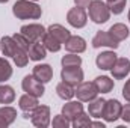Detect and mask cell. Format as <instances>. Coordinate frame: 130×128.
Returning a JSON list of instances; mask_svg holds the SVG:
<instances>
[{"label": "cell", "instance_id": "1", "mask_svg": "<svg viewBox=\"0 0 130 128\" xmlns=\"http://www.w3.org/2000/svg\"><path fill=\"white\" fill-rule=\"evenodd\" d=\"M12 14L18 20H38L42 15V9L32 0H17L12 6Z\"/></svg>", "mask_w": 130, "mask_h": 128}, {"label": "cell", "instance_id": "2", "mask_svg": "<svg viewBox=\"0 0 130 128\" xmlns=\"http://www.w3.org/2000/svg\"><path fill=\"white\" fill-rule=\"evenodd\" d=\"M88 12H89V18L95 24H104L110 18V11L107 5L101 0H92L88 6Z\"/></svg>", "mask_w": 130, "mask_h": 128}, {"label": "cell", "instance_id": "3", "mask_svg": "<svg viewBox=\"0 0 130 128\" xmlns=\"http://www.w3.org/2000/svg\"><path fill=\"white\" fill-rule=\"evenodd\" d=\"M50 107L48 105H36L30 113V121L35 127L38 128H47L52 124V119H50Z\"/></svg>", "mask_w": 130, "mask_h": 128}, {"label": "cell", "instance_id": "4", "mask_svg": "<svg viewBox=\"0 0 130 128\" xmlns=\"http://www.w3.org/2000/svg\"><path fill=\"white\" fill-rule=\"evenodd\" d=\"M74 95L77 96V99L82 101V102H89L94 98H97L98 91L95 88V84H94V81H82V83H79L76 86Z\"/></svg>", "mask_w": 130, "mask_h": 128}, {"label": "cell", "instance_id": "5", "mask_svg": "<svg viewBox=\"0 0 130 128\" xmlns=\"http://www.w3.org/2000/svg\"><path fill=\"white\" fill-rule=\"evenodd\" d=\"M67 21L74 29H83L86 26V23H88V15H86L83 8L76 6V8H71L67 12Z\"/></svg>", "mask_w": 130, "mask_h": 128}, {"label": "cell", "instance_id": "6", "mask_svg": "<svg viewBox=\"0 0 130 128\" xmlns=\"http://www.w3.org/2000/svg\"><path fill=\"white\" fill-rule=\"evenodd\" d=\"M121 110H123V104L118 99H106L104 102V110H103V119L106 122H115L120 119L121 116Z\"/></svg>", "mask_w": 130, "mask_h": 128}, {"label": "cell", "instance_id": "7", "mask_svg": "<svg viewBox=\"0 0 130 128\" xmlns=\"http://www.w3.org/2000/svg\"><path fill=\"white\" fill-rule=\"evenodd\" d=\"M21 88H23V91H24L26 94L33 95V96H36V98H41V96L44 95V92H45L44 83H41L39 80H36L32 74H30V75H26V77L23 78Z\"/></svg>", "mask_w": 130, "mask_h": 128}, {"label": "cell", "instance_id": "8", "mask_svg": "<svg viewBox=\"0 0 130 128\" xmlns=\"http://www.w3.org/2000/svg\"><path fill=\"white\" fill-rule=\"evenodd\" d=\"M83 77H85V74H83V69H82L80 66L62 68V71H61V78H62V81L71 84V86H74V88H76L79 83L83 81Z\"/></svg>", "mask_w": 130, "mask_h": 128}, {"label": "cell", "instance_id": "9", "mask_svg": "<svg viewBox=\"0 0 130 128\" xmlns=\"http://www.w3.org/2000/svg\"><path fill=\"white\" fill-rule=\"evenodd\" d=\"M92 47L94 48H101V47H106V48H112V50H117L118 47H120V42L117 41V39H113L112 36H110V33L109 32H103V30H100V32L95 33V36L92 38Z\"/></svg>", "mask_w": 130, "mask_h": 128}, {"label": "cell", "instance_id": "10", "mask_svg": "<svg viewBox=\"0 0 130 128\" xmlns=\"http://www.w3.org/2000/svg\"><path fill=\"white\" fill-rule=\"evenodd\" d=\"M47 32V29L42 26V24H38V23H32V24H24V26H21V29H20V33H23L29 41H39V39H42V36H44V33Z\"/></svg>", "mask_w": 130, "mask_h": 128}, {"label": "cell", "instance_id": "11", "mask_svg": "<svg viewBox=\"0 0 130 128\" xmlns=\"http://www.w3.org/2000/svg\"><path fill=\"white\" fill-rule=\"evenodd\" d=\"M112 77L115 80H123L130 74V60L127 57H118L115 60L113 66L110 68Z\"/></svg>", "mask_w": 130, "mask_h": 128}, {"label": "cell", "instance_id": "12", "mask_svg": "<svg viewBox=\"0 0 130 128\" xmlns=\"http://www.w3.org/2000/svg\"><path fill=\"white\" fill-rule=\"evenodd\" d=\"M117 53L113 50H107V51H101L95 57V65L97 68L103 69V71H110V68L113 66L115 60H117Z\"/></svg>", "mask_w": 130, "mask_h": 128}, {"label": "cell", "instance_id": "13", "mask_svg": "<svg viewBox=\"0 0 130 128\" xmlns=\"http://www.w3.org/2000/svg\"><path fill=\"white\" fill-rule=\"evenodd\" d=\"M32 75L39 80L41 83H48L52 78H53V68L50 66L48 63H39V65H35L32 69Z\"/></svg>", "mask_w": 130, "mask_h": 128}, {"label": "cell", "instance_id": "14", "mask_svg": "<svg viewBox=\"0 0 130 128\" xmlns=\"http://www.w3.org/2000/svg\"><path fill=\"white\" fill-rule=\"evenodd\" d=\"M80 113H83V104H82V101H71L70 99L67 104L62 105V115H64L67 119H70L71 122Z\"/></svg>", "mask_w": 130, "mask_h": 128}, {"label": "cell", "instance_id": "15", "mask_svg": "<svg viewBox=\"0 0 130 128\" xmlns=\"http://www.w3.org/2000/svg\"><path fill=\"white\" fill-rule=\"evenodd\" d=\"M64 45H65V50L68 53H77V54H80V53H83L86 50V41L82 36H77V35H74V36L71 35Z\"/></svg>", "mask_w": 130, "mask_h": 128}, {"label": "cell", "instance_id": "16", "mask_svg": "<svg viewBox=\"0 0 130 128\" xmlns=\"http://www.w3.org/2000/svg\"><path fill=\"white\" fill-rule=\"evenodd\" d=\"M17 119V110L11 105L0 107V128H6L14 124Z\"/></svg>", "mask_w": 130, "mask_h": 128}, {"label": "cell", "instance_id": "17", "mask_svg": "<svg viewBox=\"0 0 130 128\" xmlns=\"http://www.w3.org/2000/svg\"><path fill=\"white\" fill-rule=\"evenodd\" d=\"M27 54H29V59H30V60L39 62V60H42V59L47 57V50H45V47L42 45V42L35 41V42L30 44V47H29V50H27Z\"/></svg>", "mask_w": 130, "mask_h": 128}, {"label": "cell", "instance_id": "18", "mask_svg": "<svg viewBox=\"0 0 130 128\" xmlns=\"http://www.w3.org/2000/svg\"><path fill=\"white\" fill-rule=\"evenodd\" d=\"M17 50H18V45L12 36H3L0 39V51L3 53L5 57H12Z\"/></svg>", "mask_w": 130, "mask_h": 128}, {"label": "cell", "instance_id": "19", "mask_svg": "<svg viewBox=\"0 0 130 128\" xmlns=\"http://www.w3.org/2000/svg\"><path fill=\"white\" fill-rule=\"evenodd\" d=\"M107 32L110 33V36H112L113 39H117L118 42L127 39L129 35H130L129 27H127L126 24H123V23H115L113 26H110V29H109Z\"/></svg>", "mask_w": 130, "mask_h": 128}, {"label": "cell", "instance_id": "20", "mask_svg": "<svg viewBox=\"0 0 130 128\" xmlns=\"http://www.w3.org/2000/svg\"><path fill=\"white\" fill-rule=\"evenodd\" d=\"M94 84L97 88L98 94H109L113 89V86H115L113 80L110 77H107V75H98L94 80Z\"/></svg>", "mask_w": 130, "mask_h": 128}, {"label": "cell", "instance_id": "21", "mask_svg": "<svg viewBox=\"0 0 130 128\" xmlns=\"http://www.w3.org/2000/svg\"><path fill=\"white\" fill-rule=\"evenodd\" d=\"M104 102L106 99L104 98H94L92 101H89L88 104V113L91 118H101L103 116V110H104Z\"/></svg>", "mask_w": 130, "mask_h": 128}, {"label": "cell", "instance_id": "22", "mask_svg": "<svg viewBox=\"0 0 130 128\" xmlns=\"http://www.w3.org/2000/svg\"><path fill=\"white\" fill-rule=\"evenodd\" d=\"M47 32L52 33L61 44H65L67 41H68V38L71 36V33L68 29H65L62 24H52V26H48V29H47Z\"/></svg>", "mask_w": 130, "mask_h": 128}, {"label": "cell", "instance_id": "23", "mask_svg": "<svg viewBox=\"0 0 130 128\" xmlns=\"http://www.w3.org/2000/svg\"><path fill=\"white\" fill-rule=\"evenodd\" d=\"M41 42H42V45L45 47V50H47V51H52V53H58V51L62 48V44H61L52 33H48V32L44 33Z\"/></svg>", "mask_w": 130, "mask_h": 128}, {"label": "cell", "instance_id": "24", "mask_svg": "<svg viewBox=\"0 0 130 128\" xmlns=\"http://www.w3.org/2000/svg\"><path fill=\"white\" fill-rule=\"evenodd\" d=\"M15 101V91L9 84H0V104H12Z\"/></svg>", "mask_w": 130, "mask_h": 128}, {"label": "cell", "instance_id": "25", "mask_svg": "<svg viewBox=\"0 0 130 128\" xmlns=\"http://www.w3.org/2000/svg\"><path fill=\"white\" fill-rule=\"evenodd\" d=\"M38 105V98L33 95H29V94H24V95L20 96L18 99V107L23 110V112H30L35 107Z\"/></svg>", "mask_w": 130, "mask_h": 128}, {"label": "cell", "instance_id": "26", "mask_svg": "<svg viewBox=\"0 0 130 128\" xmlns=\"http://www.w3.org/2000/svg\"><path fill=\"white\" fill-rule=\"evenodd\" d=\"M56 94L61 99L64 101H70L73 96H74V86L65 83V81H61L58 86H56Z\"/></svg>", "mask_w": 130, "mask_h": 128}, {"label": "cell", "instance_id": "27", "mask_svg": "<svg viewBox=\"0 0 130 128\" xmlns=\"http://www.w3.org/2000/svg\"><path fill=\"white\" fill-rule=\"evenodd\" d=\"M62 68H73V66H80L82 65V57L77 53H68L61 59Z\"/></svg>", "mask_w": 130, "mask_h": 128}, {"label": "cell", "instance_id": "28", "mask_svg": "<svg viewBox=\"0 0 130 128\" xmlns=\"http://www.w3.org/2000/svg\"><path fill=\"white\" fill-rule=\"evenodd\" d=\"M12 77V66L6 57H0V83H5Z\"/></svg>", "mask_w": 130, "mask_h": 128}, {"label": "cell", "instance_id": "29", "mask_svg": "<svg viewBox=\"0 0 130 128\" xmlns=\"http://www.w3.org/2000/svg\"><path fill=\"white\" fill-rule=\"evenodd\" d=\"M12 59H14V63L17 65V68H24L26 65L29 63V60H30L27 51L26 50H21V48H18L15 51V54L12 56Z\"/></svg>", "mask_w": 130, "mask_h": 128}, {"label": "cell", "instance_id": "30", "mask_svg": "<svg viewBox=\"0 0 130 128\" xmlns=\"http://www.w3.org/2000/svg\"><path fill=\"white\" fill-rule=\"evenodd\" d=\"M126 3H127V0H110V2H106L110 14H113V15H120L126 9Z\"/></svg>", "mask_w": 130, "mask_h": 128}, {"label": "cell", "instance_id": "31", "mask_svg": "<svg viewBox=\"0 0 130 128\" xmlns=\"http://www.w3.org/2000/svg\"><path fill=\"white\" fill-rule=\"evenodd\" d=\"M71 125L74 128H85V127H89L91 125V116H89V113L86 115L85 112L83 113H80L73 122H71Z\"/></svg>", "mask_w": 130, "mask_h": 128}, {"label": "cell", "instance_id": "32", "mask_svg": "<svg viewBox=\"0 0 130 128\" xmlns=\"http://www.w3.org/2000/svg\"><path fill=\"white\" fill-rule=\"evenodd\" d=\"M12 38H14V41L17 42V45H18V48H21V50H29V47H30V44H32V41H29L23 33H15V35H12Z\"/></svg>", "mask_w": 130, "mask_h": 128}, {"label": "cell", "instance_id": "33", "mask_svg": "<svg viewBox=\"0 0 130 128\" xmlns=\"http://www.w3.org/2000/svg\"><path fill=\"white\" fill-rule=\"evenodd\" d=\"M52 125H53L55 128H68L70 125H71V121H70V119H67L64 115L61 113V115H56V116L53 118Z\"/></svg>", "mask_w": 130, "mask_h": 128}, {"label": "cell", "instance_id": "34", "mask_svg": "<svg viewBox=\"0 0 130 128\" xmlns=\"http://www.w3.org/2000/svg\"><path fill=\"white\" fill-rule=\"evenodd\" d=\"M126 124H130V102L123 105V110H121V116H120Z\"/></svg>", "mask_w": 130, "mask_h": 128}, {"label": "cell", "instance_id": "35", "mask_svg": "<svg viewBox=\"0 0 130 128\" xmlns=\"http://www.w3.org/2000/svg\"><path fill=\"white\" fill-rule=\"evenodd\" d=\"M123 96H124V99L127 102H130V78L126 81V84L123 88Z\"/></svg>", "mask_w": 130, "mask_h": 128}, {"label": "cell", "instance_id": "36", "mask_svg": "<svg viewBox=\"0 0 130 128\" xmlns=\"http://www.w3.org/2000/svg\"><path fill=\"white\" fill-rule=\"evenodd\" d=\"M73 2H74V5H76V6H79V8H83V9H85V8H88V6H89V3H91L92 0H73Z\"/></svg>", "mask_w": 130, "mask_h": 128}, {"label": "cell", "instance_id": "37", "mask_svg": "<svg viewBox=\"0 0 130 128\" xmlns=\"http://www.w3.org/2000/svg\"><path fill=\"white\" fill-rule=\"evenodd\" d=\"M89 127H101V128H104V124L103 122H92L91 121V125Z\"/></svg>", "mask_w": 130, "mask_h": 128}, {"label": "cell", "instance_id": "38", "mask_svg": "<svg viewBox=\"0 0 130 128\" xmlns=\"http://www.w3.org/2000/svg\"><path fill=\"white\" fill-rule=\"evenodd\" d=\"M9 0H0V3H8Z\"/></svg>", "mask_w": 130, "mask_h": 128}, {"label": "cell", "instance_id": "39", "mask_svg": "<svg viewBox=\"0 0 130 128\" xmlns=\"http://www.w3.org/2000/svg\"><path fill=\"white\" fill-rule=\"evenodd\" d=\"M127 17H129V21H130V8H129V14H127Z\"/></svg>", "mask_w": 130, "mask_h": 128}, {"label": "cell", "instance_id": "40", "mask_svg": "<svg viewBox=\"0 0 130 128\" xmlns=\"http://www.w3.org/2000/svg\"><path fill=\"white\" fill-rule=\"evenodd\" d=\"M32 2H38V0H32Z\"/></svg>", "mask_w": 130, "mask_h": 128}, {"label": "cell", "instance_id": "41", "mask_svg": "<svg viewBox=\"0 0 130 128\" xmlns=\"http://www.w3.org/2000/svg\"><path fill=\"white\" fill-rule=\"evenodd\" d=\"M106 2H110V0H106Z\"/></svg>", "mask_w": 130, "mask_h": 128}]
</instances>
